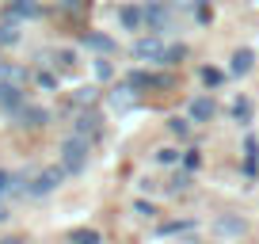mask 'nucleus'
Masks as SVG:
<instances>
[{
    "mask_svg": "<svg viewBox=\"0 0 259 244\" xmlns=\"http://www.w3.org/2000/svg\"><path fill=\"white\" fill-rule=\"evenodd\" d=\"M61 168L65 172H84L88 168V138H80V134H73V138L61 141Z\"/></svg>",
    "mask_w": 259,
    "mask_h": 244,
    "instance_id": "f257e3e1",
    "label": "nucleus"
},
{
    "mask_svg": "<svg viewBox=\"0 0 259 244\" xmlns=\"http://www.w3.org/2000/svg\"><path fill=\"white\" fill-rule=\"evenodd\" d=\"M145 27L153 34H164L176 27V8H171V0H149L145 4Z\"/></svg>",
    "mask_w": 259,
    "mask_h": 244,
    "instance_id": "f03ea898",
    "label": "nucleus"
},
{
    "mask_svg": "<svg viewBox=\"0 0 259 244\" xmlns=\"http://www.w3.org/2000/svg\"><path fill=\"white\" fill-rule=\"evenodd\" d=\"M164 54H168V46L160 42V34H149V38L134 42V57L138 61H164Z\"/></svg>",
    "mask_w": 259,
    "mask_h": 244,
    "instance_id": "7ed1b4c3",
    "label": "nucleus"
},
{
    "mask_svg": "<svg viewBox=\"0 0 259 244\" xmlns=\"http://www.w3.org/2000/svg\"><path fill=\"white\" fill-rule=\"evenodd\" d=\"M65 176H69L65 168H46V172H38V176H34V183H31L27 191H31V195H50V191H54Z\"/></svg>",
    "mask_w": 259,
    "mask_h": 244,
    "instance_id": "20e7f679",
    "label": "nucleus"
},
{
    "mask_svg": "<svg viewBox=\"0 0 259 244\" xmlns=\"http://www.w3.org/2000/svg\"><path fill=\"white\" fill-rule=\"evenodd\" d=\"M130 88H176V76H156V73H130Z\"/></svg>",
    "mask_w": 259,
    "mask_h": 244,
    "instance_id": "39448f33",
    "label": "nucleus"
},
{
    "mask_svg": "<svg viewBox=\"0 0 259 244\" xmlns=\"http://www.w3.org/2000/svg\"><path fill=\"white\" fill-rule=\"evenodd\" d=\"M16 122L34 130V126H46V122H50V111H42V107H19V111H16Z\"/></svg>",
    "mask_w": 259,
    "mask_h": 244,
    "instance_id": "423d86ee",
    "label": "nucleus"
},
{
    "mask_svg": "<svg viewBox=\"0 0 259 244\" xmlns=\"http://www.w3.org/2000/svg\"><path fill=\"white\" fill-rule=\"evenodd\" d=\"M118 23L126 27V31H141V23H145V8H134V4L118 8Z\"/></svg>",
    "mask_w": 259,
    "mask_h": 244,
    "instance_id": "0eeeda50",
    "label": "nucleus"
},
{
    "mask_svg": "<svg viewBox=\"0 0 259 244\" xmlns=\"http://www.w3.org/2000/svg\"><path fill=\"white\" fill-rule=\"evenodd\" d=\"M31 16H38L34 0H8V19H31Z\"/></svg>",
    "mask_w": 259,
    "mask_h": 244,
    "instance_id": "6e6552de",
    "label": "nucleus"
},
{
    "mask_svg": "<svg viewBox=\"0 0 259 244\" xmlns=\"http://www.w3.org/2000/svg\"><path fill=\"white\" fill-rule=\"evenodd\" d=\"M191 118H194V122H210V118H213V99H210V96L191 99Z\"/></svg>",
    "mask_w": 259,
    "mask_h": 244,
    "instance_id": "1a4fd4ad",
    "label": "nucleus"
},
{
    "mask_svg": "<svg viewBox=\"0 0 259 244\" xmlns=\"http://www.w3.org/2000/svg\"><path fill=\"white\" fill-rule=\"evenodd\" d=\"M76 134H80V138H96V134H99V114L84 111L80 118H76Z\"/></svg>",
    "mask_w": 259,
    "mask_h": 244,
    "instance_id": "9d476101",
    "label": "nucleus"
},
{
    "mask_svg": "<svg viewBox=\"0 0 259 244\" xmlns=\"http://www.w3.org/2000/svg\"><path fill=\"white\" fill-rule=\"evenodd\" d=\"M80 42H84V46H92V50H99V54H111V50H114V38H107V34H96V31H88Z\"/></svg>",
    "mask_w": 259,
    "mask_h": 244,
    "instance_id": "9b49d317",
    "label": "nucleus"
},
{
    "mask_svg": "<svg viewBox=\"0 0 259 244\" xmlns=\"http://www.w3.org/2000/svg\"><path fill=\"white\" fill-rule=\"evenodd\" d=\"M16 42H19V19L0 23V50H4V46H16Z\"/></svg>",
    "mask_w": 259,
    "mask_h": 244,
    "instance_id": "f8f14e48",
    "label": "nucleus"
},
{
    "mask_svg": "<svg viewBox=\"0 0 259 244\" xmlns=\"http://www.w3.org/2000/svg\"><path fill=\"white\" fill-rule=\"evenodd\" d=\"M251 61H255V54H251V50H236V54H233V73H236V76L251 73Z\"/></svg>",
    "mask_w": 259,
    "mask_h": 244,
    "instance_id": "ddd939ff",
    "label": "nucleus"
},
{
    "mask_svg": "<svg viewBox=\"0 0 259 244\" xmlns=\"http://www.w3.org/2000/svg\"><path fill=\"white\" fill-rule=\"evenodd\" d=\"M134 99H138V96H134V88H130V84H126V88H118V92H111V107H114V111L134 107Z\"/></svg>",
    "mask_w": 259,
    "mask_h": 244,
    "instance_id": "4468645a",
    "label": "nucleus"
},
{
    "mask_svg": "<svg viewBox=\"0 0 259 244\" xmlns=\"http://www.w3.org/2000/svg\"><path fill=\"white\" fill-rule=\"evenodd\" d=\"M244 156H248V164H244V168H248V176H255V164H259V141H255V138L244 141Z\"/></svg>",
    "mask_w": 259,
    "mask_h": 244,
    "instance_id": "2eb2a0df",
    "label": "nucleus"
},
{
    "mask_svg": "<svg viewBox=\"0 0 259 244\" xmlns=\"http://www.w3.org/2000/svg\"><path fill=\"white\" fill-rule=\"evenodd\" d=\"M69 244H99V233L96 229H73V233H69Z\"/></svg>",
    "mask_w": 259,
    "mask_h": 244,
    "instance_id": "dca6fc26",
    "label": "nucleus"
},
{
    "mask_svg": "<svg viewBox=\"0 0 259 244\" xmlns=\"http://www.w3.org/2000/svg\"><path fill=\"white\" fill-rule=\"evenodd\" d=\"M23 176H12V172H0V195H8V191H19Z\"/></svg>",
    "mask_w": 259,
    "mask_h": 244,
    "instance_id": "f3484780",
    "label": "nucleus"
},
{
    "mask_svg": "<svg viewBox=\"0 0 259 244\" xmlns=\"http://www.w3.org/2000/svg\"><path fill=\"white\" fill-rule=\"evenodd\" d=\"M221 80H225V73H221V69H210V65L202 69V84H206V88H218Z\"/></svg>",
    "mask_w": 259,
    "mask_h": 244,
    "instance_id": "a211bd4d",
    "label": "nucleus"
},
{
    "mask_svg": "<svg viewBox=\"0 0 259 244\" xmlns=\"http://www.w3.org/2000/svg\"><path fill=\"white\" fill-rule=\"evenodd\" d=\"M218 229H221V233H229V236H240V233H244V221H233V218H221V221H218Z\"/></svg>",
    "mask_w": 259,
    "mask_h": 244,
    "instance_id": "6ab92c4d",
    "label": "nucleus"
},
{
    "mask_svg": "<svg viewBox=\"0 0 259 244\" xmlns=\"http://www.w3.org/2000/svg\"><path fill=\"white\" fill-rule=\"evenodd\" d=\"M183 57H187V50H183V46H168V54H164V61H160V65H179Z\"/></svg>",
    "mask_w": 259,
    "mask_h": 244,
    "instance_id": "aec40b11",
    "label": "nucleus"
},
{
    "mask_svg": "<svg viewBox=\"0 0 259 244\" xmlns=\"http://www.w3.org/2000/svg\"><path fill=\"white\" fill-rule=\"evenodd\" d=\"M168 130L176 134V138H187V134H191V126H187V118H168Z\"/></svg>",
    "mask_w": 259,
    "mask_h": 244,
    "instance_id": "412c9836",
    "label": "nucleus"
},
{
    "mask_svg": "<svg viewBox=\"0 0 259 244\" xmlns=\"http://www.w3.org/2000/svg\"><path fill=\"white\" fill-rule=\"evenodd\" d=\"M233 114H236V122H248V118H251V103H248V99H236Z\"/></svg>",
    "mask_w": 259,
    "mask_h": 244,
    "instance_id": "4be33fe9",
    "label": "nucleus"
},
{
    "mask_svg": "<svg viewBox=\"0 0 259 244\" xmlns=\"http://www.w3.org/2000/svg\"><path fill=\"white\" fill-rule=\"evenodd\" d=\"M191 229V221H168V225H160V233L168 236V233H187Z\"/></svg>",
    "mask_w": 259,
    "mask_h": 244,
    "instance_id": "5701e85b",
    "label": "nucleus"
},
{
    "mask_svg": "<svg viewBox=\"0 0 259 244\" xmlns=\"http://www.w3.org/2000/svg\"><path fill=\"white\" fill-rule=\"evenodd\" d=\"M194 16H198V23H210V4H202V0H198V4H194Z\"/></svg>",
    "mask_w": 259,
    "mask_h": 244,
    "instance_id": "b1692460",
    "label": "nucleus"
},
{
    "mask_svg": "<svg viewBox=\"0 0 259 244\" xmlns=\"http://www.w3.org/2000/svg\"><path fill=\"white\" fill-rule=\"evenodd\" d=\"M156 160H160V164H176L179 153H176V149H160V153H156Z\"/></svg>",
    "mask_w": 259,
    "mask_h": 244,
    "instance_id": "393cba45",
    "label": "nucleus"
},
{
    "mask_svg": "<svg viewBox=\"0 0 259 244\" xmlns=\"http://www.w3.org/2000/svg\"><path fill=\"white\" fill-rule=\"evenodd\" d=\"M73 99H76L80 107H84V103H92V99H96V88H80V92H76Z\"/></svg>",
    "mask_w": 259,
    "mask_h": 244,
    "instance_id": "a878e982",
    "label": "nucleus"
},
{
    "mask_svg": "<svg viewBox=\"0 0 259 244\" xmlns=\"http://www.w3.org/2000/svg\"><path fill=\"white\" fill-rule=\"evenodd\" d=\"M38 84H42V88H54L57 76H54V73H38Z\"/></svg>",
    "mask_w": 259,
    "mask_h": 244,
    "instance_id": "bb28decb",
    "label": "nucleus"
},
{
    "mask_svg": "<svg viewBox=\"0 0 259 244\" xmlns=\"http://www.w3.org/2000/svg\"><path fill=\"white\" fill-rule=\"evenodd\" d=\"M0 244H27V240H23V236H4Z\"/></svg>",
    "mask_w": 259,
    "mask_h": 244,
    "instance_id": "cd10ccee",
    "label": "nucleus"
},
{
    "mask_svg": "<svg viewBox=\"0 0 259 244\" xmlns=\"http://www.w3.org/2000/svg\"><path fill=\"white\" fill-rule=\"evenodd\" d=\"M88 0H65V8H84Z\"/></svg>",
    "mask_w": 259,
    "mask_h": 244,
    "instance_id": "c85d7f7f",
    "label": "nucleus"
},
{
    "mask_svg": "<svg viewBox=\"0 0 259 244\" xmlns=\"http://www.w3.org/2000/svg\"><path fill=\"white\" fill-rule=\"evenodd\" d=\"M4 218H8V210H4V206H0V221H4Z\"/></svg>",
    "mask_w": 259,
    "mask_h": 244,
    "instance_id": "c756f323",
    "label": "nucleus"
}]
</instances>
